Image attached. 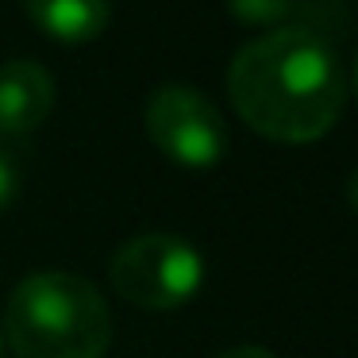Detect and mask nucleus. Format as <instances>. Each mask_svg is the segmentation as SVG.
Returning a JSON list of instances; mask_svg holds the SVG:
<instances>
[{"mask_svg":"<svg viewBox=\"0 0 358 358\" xmlns=\"http://www.w3.org/2000/svg\"><path fill=\"white\" fill-rule=\"evenodd\" d=\"M235 112L273 143H312L339 120L347 73L335 47L304 24H281L239 47L227 70Z\"/></svg>","mask_w":358,"mask_h":358,"instance_id":"f257e3e1","label":"nucleus"},{"mask_svg":"<svg viewBox=\"0 0 358 358\" xmlns=\"http://www.w3.org/2000/svg\"><path fill=\"white\" fill-rule=\"evenodd\" d=\"M4 331L20 358H104L112 316L89 278L43 270L12 289Z\"/></svg>","mask_w":358,"mask_h":358,"instance_id":"f03ea898","label":"nucleus"},{"mask_svg":"<svg viewBox=\"0 0 358 358\" xmlns=\"http://www.w3.org/2000/svg\"><path fill=\"white\" fill-rule=\"evenodd\" d=\"M112 285L143 308H178L196 296L204 281V255L170 231H147L127 239L112 255Z\"/></svg>","mask_w":358,"mask_h":358,"instance_id":"7ed1b4c3","label":"nucleus"},{"mask_svg":"<svg viewBox=\"0 0 358 358\" xmlns=\"http://www.w3.org/2000/svg\"><path fill=\"white\" fill-rule=\"evenodd\" d=\"M147 131L166 158L189 170H212L227 155L224 112L193 85H158L147 96Z\"/></svg>","mask_w":358,"mask_h":358,"instance_id":"20e7f679","label":"nucleus"},{"mask_svg":"<svg viewBox=\"0 0 358 358\" xmlns=\"http://www.w3.org/2000/svg\"><path fill=\"white\" fill-rule=\"evenodd\" d=\"M55 108V78L47 66L12 58L0 66V135H24Z\"/></svg>","mask_w":358,"mask_h":358,"instance_id":"39448f33","label":"nucleus"},{"mask_svg":"<svg viewBox=\"0 0 358 358\" xmlns=\"http://www.w3.org/2000/svg\"><path fill=\"white\" fill-rule=\"evenodd\" d=\"M31 24L55 43H89L104 31L112 16V0H24Z\"/></svg>","mask_w":358,"mask_h":358,"instance_id":"423d86ee","label":"nucleus"},{"mask_svg":"<svg viewBox=\"0 0 358 358\" xmlns=\"http://www.w3.org/2000/svg\"><path fill=\"white\" fill-rule=\"evenodd\" d=\"M224 4L239 24L250 27H281L293 12V0H224Z\"/></svg>","mask_w":358,"mask_h":358,"instance_id":"0eeeda50","label":"nucleus"},{"mask_svg":"<svg viewBox=\"0 0 358 358\" xmlns=\"http://www.w3.org/2000/svg\"><path fill=\"white\" fill-rule=\"evenodd\" d=\"M20 193V162L8 155V147L0 143V208L12 204Z\"/></svg>","mask_w":358,"mask_h":358,"instance_id":"6e6552de","label":"nucleus"},{"mask_svg":"<svg viewBox=\"0 0 358 358\" xmlns=\"http://www.w3.org/2000/svg\"><path fill=\"white\" fill-rule=\"evenodd\" d=\"M216 358H278L270 347H258V343H243V347H227Z\"/></svg>","mask_w":358,"mask_h":358,"instance_id":"1a4fd4ad","label":"nucleus"},{"mask_svg":"<svg viewBox=\"0 0 358 358\" xmlns=\"http://www.w3.org/2000/svg\"><path fill=\"white\" fill-rule=\"evenodd\" d=\"M347 201H350V208L358 212V166L350 170V178H347Z\"/></svg>","mask_w":358,"mask_h":358,"instance_id":"9d476101","label":"nucleus"},{"mask_svg":"<svg viewBox=\"0 0 358 358\" xmlns=\"http://www.w3.org/2000/svg\"><path fill=\"white\" fill-rule=\"evenodd\" d=\"M350 85H355V96H358V58H355V73H350Z\"/></svg>","mask_w":358,"mask_h":358,"instance_id":"9b49d317","label":"nucleus"},{"mask_svg":"<svg viewBox=\"0 0 358 358\" xmlns=\"http://www.w3.org/2000/svg\"><path fill=\"white\" fill-rule=\"evenodd\" d=\"M0 355H4V331H0Z\"/></svg>","mask_w":358,"mask_h":358,"instance_id":"f8f14e48","label":"nucleus"}]
</instances>
